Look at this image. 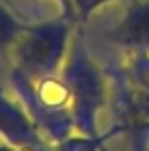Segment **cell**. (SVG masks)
<instances>
[{
	"instance_id": "cell-1",
	"label": "cell",
	"mask_w": 149,
	"mask_h": 151,
	"mask_svg": "<svg viewBox=\"0 0 149 151\" xmlns=\"http://www.w3.org/2000/svg\"><path fill=\"white\" fill-rule=\"evenodd\" d=\"M108 41L121 49L149 53V0H131L123 19L108 33Z\"/></svg>"
},
{
	"instance_id": "cell-3",
	"label": "cell",
	"mask_w": 149,
	"mask_h": 151,
	"mask_svg": "<svg viewBox=\"0 0 149 151\" xmlns=\"http://www.w3.org/2000/svg\"><path fill=\"white\" fill-rule=\"evenodd\" d=\"M110 2H131V0H74L76 10L82 17V21H86L92 12H96L100 6H106Z\"/></svg>"
},
{
	"instance_id": "cell-2",
	"label": "cell",
	"mask_w": 149,
	"mask_h": 151,
	"mask_svg": "<svg viewBox=\"0 0 149 151\" xmlns=\"http://www.w3.org/2000/svg\"><path fill=\"white\" fill-rule=\"evenodd\" d=\"M23 25L14 21L4 8H0V55H12L23 39Z\"/></svg>"
},
{
	"instance_id": "cell-4",
	"label": "cell",
	"mask_w": 149,
	"mask_h": 151,
	"mask_svg": "<svg viewBox=\"0 0 149 151\" xmlns=\"http://www.w3.org/2000/svg\"><path fill=\"white\" fill-rule=\"evenodd\" d=\"M0 151H14L12 147H6V145H0Z\"/></svg>"
}]
</instances>
